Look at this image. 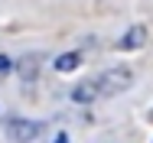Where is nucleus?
Masks as SVG:
<instances>
[{"instance_id": "f257e3e1", "label": "nucleus", "mask_w": 153, "mask_h": 143, "mask_svg": "<svg viewBox=\"0 0 153 143\" xmlns=\"http://www.w3.org/2000/svg\"><path fill=\"white\" fill-rule=\"evenodd\" d=\"M130 82H134V75H130L127 68H111V72H104V75L94 78L101 98H104V94H117V91H124V88H130Z\"/></svg>"}, {"instance_id": "f03ea898", "label": "nucleus", "mask_w": 153, "mask_h": 143, "mask_svg": "<svg viewBox=\"0 0 153 143\" xmlns=\"http://www.w3.org/2000/svg\"><path fill=\"white\" fill-rule=\"evenodd\" d=\"M39 133H42V124H39V120H30V117H16V120L7 124L10 143H30V140H36Z\"/></svg>"}, {"instance_id": "7ed1b4c3", "label": "nucleus", "mask_w": 153, "mask_h": 143, "mask_svg": "<svg viewBox=\"0 0 153 143\" xmlns=\"http://www.w3.org/2000/svg\"><path fill=\"white\" fill-rule=\"evenodd\" d=\"M143 46H147V26L143 23H134L117 42V49H124V52H134V49H143Z\"/></svg>"}, {"instance_id": "20e7f679", "label": "nucleus", "mask_w": 153, "mask_h": 143, "mask_svg": "<svg viewBox=\"0 0 153 143\" xmlns=\"http://www.w3.org/2000/svg\"><path fill=\"white\" fill-rule=\"evenodd\" d=\"M94 98H101L94 78H91V82H85V85H78V88H72V101H78V104H91Z\"/></svg>"}, {"instance_id": "39448f33", "label": "nucleus", "mask_w": 153, "mask_h": 143, "mask_svg": "<svg viewBox=\"0 0 153 143\" xmlns=\"http://www.w3.org/2000/svg\"><path fill=\"white\" fill-rule=\"evenodd\" d=\"M78 62H82L78 52H65V56L56 59V68H59V72H75V68H78Z\"/></svg>"}, {"instance_id": "423d86ee", "label": "nucleus", "mask_w": 153, "mask_h": 143, "mask_svg": "<svg viewBox=\"0 0 153 143\" xmlns=\"http://www.w3.org/2000/svg\"><path fill=\"white\" fill-rule=\"evenodd\" d=\"M16 72H23V78H36V59H23V62H16Z\"/></svg>"}, {"instance_id": "0eeeda50", "label": "nucleus", "mask_w": 153, "mask_h": 143, "mask_svg": "<svg viewBox=\"0 0 153 143\" xmlns=\"http://www.w3.org/2000/svg\"><path fill=\"white\" fill-rule=\"evenodd\" d=\"M56 143H68V137H65V133H59V137H56Z\"/></svg>"}]
</instances>
